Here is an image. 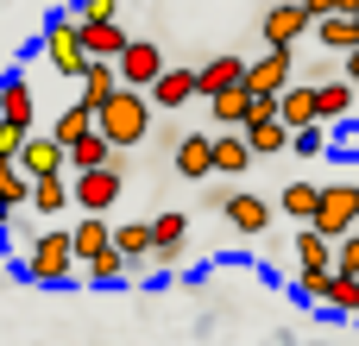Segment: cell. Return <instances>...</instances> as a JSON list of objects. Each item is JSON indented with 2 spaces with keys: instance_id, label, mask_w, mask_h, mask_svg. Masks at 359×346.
Here are the masks:
<instances>
[{
  "instance_id": "33",
  "label": "cell",
  "mask_w": 359,
  "mask_h": 346,
  "mask_svg": "<svg viewBox=\"0 0 359 346\" xmlns=\"http://www.w3.org/2000/svg\"><path fill=\"white\" fill-rule=\"evenodd\" d=\"M151 233H158V246H189V221L183 214H151Z\"/></svg>"
},
{
  "instance_id": "30",
  "label": "cell",
  "mask_w": 359,
  "mask_h": 346,
  "mask_svg": "<svg viewBox=\"0 0 359 346\" xmlns=\"http://www.w3.org/2000/svg\"><path fill=\"white\" fill-rule=\"evenodd\" d=\"M88 132H95V113H88L82 101H76V107H63V113H57V126H50V139H57L63 151H69L76 139H88Z\"/></svg>"
},
{
  "instance_id": "4",
  "label": "cell",
  "mask_w": 359,
  "mask_h": 346,
  "mask_svg": "<svg viewBox=\"0 0 359 346\" xmlns=\"http://www.w3.org/2000/svg\"><path fill=\"white\" fill-rule=\"evenodd\" d=\"M297 296L322 303L334 315H359V277H347V271H297Z\"/></svg>"
},
{
  "instance_id": "18",
  "label": "cell",
  "mask_w": 359,
  "mask_h": 346,
  "mask_svg": "<svg viewBox=\"0 0 359 346\" xmlns=\"http://www.w3.org/2000/svg\"><path fill=\"white\" fill-rule=\"evenodd\" d=\"M196 76H202V95L215 101V95H227V88H246V57H208Z\"/></svg>"
},
{
  "instance_id": "1",
  "label": "cell",
  "mask_w": 359,
  "mask_h": 346,
  "mask_svg": "<svg viewBox=\"0 0 359 346\" xmlns=\"http://www.w3.org/2000/svg\"><path fill=\"white\" fill-rule=\"evenodd\" d=\"M95 132L114 145V151H133V145H145V132H151V95H139V88H120L101 113H95Z\"/></svg>"
},
{
  "instance_id": "11",
  "label": "cell",
  "mask_w": 359,
  "mask_h": 346,
  "mask_svg": "<svg viewBox=\"0 0 359 346\" xmlns=\"http://www.w3.org/2000/svg\"><path fill=\"white\" fill-rule=\"evenodd\" d=\"M170 164H177V177H189V183L215 177V132H183L177 151H170Z\"/></svg>"
},
{
  "instance_id": "28",
  "label": "cell",
  "mask_w": 359,
  "mask_h": 346,
  "mask_svg": "<svg viewBox=\"0 0 359 346\" xmlns=\"http://www.w3.org/2000/svg\"><path fill=\"white\" fill-rule=\"evenodd\" d=\"M309 38H316L328 57H353V50H359V19H322Z\"/></svg>"
},
{
  "instance_id": "8",
  "label": "cell",
  "mask_w": 359,
  "mask_h": 346,
  "mask_svg": "<svg viewBox=\"0 0 359 346\" xmlns=\"http://www.w3.org/2000/svg\"><path fill=\"white\" fill-rule=\"evenodd\" d=\"M164 69H170V63H164L158 38H133V50L120 57V88H139V95H151Z\"/></svg>"
},
{
  "instance_id": "2",
  "label": "cell",
  "mask_w": 359,
  "mask_h": 346,
  "mask_svg": "<svg viewBox=\"0 0 359 346\" xmlns=\"http://www.w3.org/2000/svg\"><path fill=\"white\" fill-rule=\"evenodd\" d=\"M69 271H82L69 227H44V233L25 246V258H19V277H32V284H69Z\"/></svg>"
},
{
  "instance_id": "36",
  "label": "cell",
  "mask_w": 359,
  "mask_h": 346,
  "mask_svg": "<svg viewBox=\"0 0 359 346\" xmlns=\"http://www.w3.org/2000/svg\"><path fill=\"white\" fill-rule=\"evenodd\" d=\"M297 151H303V158L328 151V126H309V132H297Z\"/></svg>"
},
{
  "instance_id": "21",
  "label": "cell",
  "mask_w": 359,
  "mask_h": 346,
  "mask_svg": "<svg viewBox=\"0 0 359 346\" xmlns=\"http://www.w3.org/2000/svg\"><path fill=\"white\" fill-rule=\"evenodd\" d=\"M114 95H120V63H88V76H82V107L101 113Z\"/></svg>"
},
{
  "instance_id": "34",
  "label": "cell",
  "mask_w": 359,
  "mask_h": 346,
  "mask_svg": "<svg viewBox=\"0 0 359 346\" xmlns=\"http://www.w3.org/2000/svg\"><path fill=\"white\" fill-rule=\"evenodd\" d=\"M114 6H120V0H76L69 13H76L82 25H107V19H114Z\"/></svg>"
},
{
  "instance_id": "15",
  "label": "cell",
  "mask_w": 359,
  "mask_h": 346,
  "mask_svg": "<svg viewBox=\"0 0 359 346\" xmlns=\"http://www.w3.org/2000/svg\"><path fill=\"white\" fill-rule=\"evenodd\" d=\"M290 246H297V271H334L341 265V246L328 233H316V227H297Z\"/></svg>"
},
{
  "instance_id": "41",
  "label": "cell",
  "mask_w": 359,
  "mask_h": 346,
  "mask_svg": "<svg viewBox=\"0 0 359 346\" xmlns=\"http://www.w3.org/2000/svg\"><path fill=\"white\" fill-rule=\"evenodd\" d=\"M353 19H359V13H353Z\"/></svg>"
},
{
  "instance_id": "17",
  "label": "cell",
  "mask_w": 359,
  "mask_h": 346,
  "mask_svg": "<svg viewBox=\"0 0 359 346\" xmlns=\"http://www.w3.org/2000/svg\"><path fill=\"white\" fill-rule=\"evenodd\" d=\"M252 101H259L252 88H227V95H215V101H208V113H215V126H221V132H246V126H252Z\"/></svg>"
},
{
  "instance_id": "9",
  "label": "cell",
  "mask_w": 359,
  "mask_h": 346,
  "mask_svg": "<svg viewBox=\"0 0 359 346\" xmlns=\"http://www.w3.org/2000/svg\"><path fill=\"white\" fill-rule=\"evenodd\" d=\"M76 183V208L82 214H107L120 195H126V177H120V164L114 170H88V177H69Z\"/></svg>"
},
{
  "instance_id": "40",
  "label": "cell",
  "mask_w": 359,
  "mask_h": 346,
  "mask_svg": "<svg viewBox=\"0 0 359 346\" xmlns=\"http://www.w3.org/2000/svg\"><path fill=\"white\" fill-rule=\"evenodd\" d=\"M290 6H309V0H290Z\"/></svg>"
},
{
  "instance_id": "5",
  "label": "cell",
  "mask_w": 359,
  "mask_h": 346,
  "mask_svg": "<svg viewBox=\"0 0 359 346\" xmlns=\"http://www.w3.org/2000/svg\"><path fill=\"white\" fill-rule=\"evenodd\" d=\"M316 233H328L334 246L359 233V183H328L322 189V208H316Z\"/></svg>"
},
{
  "instance_id": "37",
  "label": "cell",
  "mask_w": 359,
  "mask_h": 346,
  "mask_svg": "<svg viewBox=\"0 0 359 346\" xmlns=\"http://www.w3.org/2000/svg\"><path fill=\"white\" fill-rule=\"evenodd\" d=\"M334 271L359 277V233H347V240H341V265H334Z\"/></svg>"
},
{
  "instance_id": "24",
  "label": "cell",
  "mask_w": 359,
  "mask_h": 346,
  "mask_svg": "<svg viewBox=\"0 0 359 346\" xmlns=\"http://www.w3.org/2000/svg\"><path fill=\"white\" fill-rule=\"evenodd\" d=\"M278 208H284V221H297V227H316V208H322V183H284Z\"/></svg>"
},
{
  "instance_id": "22",
  "label": "cell",
  "mask_w": 359,
  "mask_h": 346,
  "mask_svg": "<svg viewBox=\"0 0 359 346\" xmlns=\"http://www.w3.org/2000/svg\"><path fill=\"white\" fill-rule=\"evenodd\" d=\"M246 145H252V158H278V151H297V132L284 120H252L246 126Z\"/></svg>"
},
{
  "instance_id": "27",
  "label": "cell",
  "mask_w": 359,
  "mask_h": 346,
  "mask_svg": "<svg viewBox=\"0 0 359 346\" xmlns=\"http://www.w3.org/2000/svg\"><path fill=\"white\" fill-rule=\"evenodd\" d=\"M114 246H120V252L133 258V271H139V265H151L158 233H151V221H120V227H114Z\"/></svg>"
},
{
  "instance_id": "26",
  "label": "cell",
  "mask_w": 359,
  "mask_h": 346,
  "mask_svg": "<svg viewBox=\"0 0 359 346\" xmlns=\"http://www.w3.org/2000/svg\"><path fill=\"white\" fill-rule=\"evenodd\" d=\"M69 240H76V258L88 265L95 252H107V246H114V227H107V214H82V221L69 227Z\"/></svg>"
},
{
  "instance_id": "7",
  "label": "cell",
  "mask_w": 359,
  "mask_h": 346,
  "mask_svg": "<svg viewBox=\"0 0 359 346\" xmlns=\"http://www.w3.org/2000/svg\"><path fill=\"white\" fill-rule=\"evenodd\" d=\"M259 32H265V50H290L297 38H309V32H316V19H309V6H290V0H278V6H265Z\"/></svg>"
},
{
  "instance_id": "3",
  "label": "cell",
  "mask_w": 359,
  "mask_h": 346,
  "mask_svg": "<svg viewBox=\"0 0 359 346\" xmlns=\"http://www.w3.org/2000/svg\"><path fill=\"white\" fill-rule=\"evenodd\" d=\"M44 63L57 69V76H69V82H82L88 76V44H82V19L76 13H50L44 19Z\"/></svg>"
},
{
  "instance_id": "16",
  "label": "cell",
  "mask_w": 359,
  "mask_h": 346,
  "mask_svg": "<svg viewBox=\"0 0 359 346\" xmlns=\"http://www.w3.org/2000/svg\"><path fill=\"white\" fill-rule=\"evenodd\" d=\"M316 107H322V126H347V120H359V88L341 76V82L316 88Z\"/></svg>"
},
{
  "instance_id": "38",
  "label": "cell",
  "mask_w": 359,
  "mask_h": 346,
  "mask_svg": "<svg viewBox=\"0 0 359 346\" xmlns=\"http://www.w3.org/2000/svg\"><path fill=\"white\" fill-rule=\"evenodd\" d=\"M183 252H189V246H151V265L170 271V265H183Z\"/></svg>"
},
{
  "instance_id": "19",
  "label": "cell",
  "mask_w": 359,
  "mask_h": 346,
  "mask_svg": "<svg viewBox=\"0 0 359 346\" xmlns=\"http://www.w3.org/2000/svg\"><path fill=\"white\" fill-rule=\"evenodd\" d=\"M278 120L290 126V132H309V126H322V107H316V88L309 82H297L284 101H278Z\"/></svg>"
},
{
  "instance_id": "12",
  "label": "cell",
  "mask_w": 359,
  "mask_h": 346,
  "mask_svg": "<svg viewBox=\"0 0 359 346\" xmlns=\"http://www.w3.org/2000/svg\"><path fill=\"white\" fill-rule=\"evenodd\" d=\"M0 120L19 126V132H32V120H38V95H32V82H25L19 69L0 76Z\"/></svg>"
},
{
  "instance_id": "20",
  "label": "cell",
  "mask_w": 359,
  "mask_h": 346,
  "mask_svg": "<svg viewBox=\"0 0 359 346\" xmlns=\"http://www.w3.org/2000/svg\"><path fill=\"white\" fill-rule=\"evenodd\" d=\"M82 44H88V57H95V63H120V57L133 50V38H126L114 19H107V25H82Z\"/></svg>"
},
{
  "instance_id": "10",
  "label": "cell",
  "mask_w": 359,
  "mask_h": 346,
  "mask_svg": "<svg viewBox=\"0 0 359 346\" xmlns=\"http://www.w3.org/2000/svg\"><path fill=\"white\" fill-rule=\"evenodd\" d=\"M221 214H227V227H233V233H246V240H259V233L271 227V202H265V195H252V189H233V195L221 202Z\"/></svg>"
},
{
  "instance_id": "25",
  "label": "cell",
  "mask_w": 359,
  "mask_h": 346,
  "mask_svg": "<svg viewBox=\"0 0 359 346\" xmlns=\"http://www.w3.org/2000/svg\"><path fill=\"white\" fill-rule=\"evenodd\" d=\"M246 164H252L246 132H215V177H246Z\"/></svg>"
},
{
  "instance_id": "23",
  "label": "cell",
  "mask_w": 359,
  "mask_h": 346,
  "mask_svg": "<svg viewBox=\"0 0 359 346\" xmlns=\"http://www.w3.org/2000/svg\"><path fill=\"white\" fill-rule=\"evenodd\" d=\"M114 164H120V151H114L101 132H88V139L69 145V170H76V177H88V170H114Z\"/></svg>"
},
{
  "instance_id": "31",
  "label": "cell",
  "mask_w": 359,
  "mask_h": 346,
  "mask_svg": "<svg viewBox=\"0 0 359 346\" xmlns=\"http://www.w3.org/2000/svg\"><path fill=\"white\" fill-rule=\"evenodd\" d=\"M69 202H76V183H69V177L32 183V208H38V214H57V208H69Z\"/></svg>"
},
{
  "instance_id": "6",
  "label": "cell",
  "mask_w": 359,
  "mask_h": 346,
  "mask_svg": "<svg viewBox=\"0 0 359 346\" xmlns=\"http://www.w3.org/2000/svg\"><path fill=\"white\" fill-rule=\"evenodd\" d=\"M290 76H297V57H290V50H265V57H252V63H246V88H252V95H265V101H284V95L297 88Z\"/></svg>"
},
{
  "instance_id": "39",
  "label": "cell",
  "mask_w": 359,
  "mask_h": 346,
  "mask_svg": "<svg viewBox=\"0 0 359 346\" xmlns=\"http://www.w3.org/2000/svg\"><path fill=\"white\" fill-rule=\"evenodd\" d=\"M341 76H347V82H353V88H359V50H353V57H347V63H341Z\"/></svg>"
},
{
  "instance_id": "14",
  "label": "cell",
  "mask_w": 359,
  "mask_h": 346,
  "mask_svg": "<svg viewBox=\"0 0 359 346\" xmlns=\"http://www.w3.org/2000/svg\"><path fill=\"white\" fill-rule=\"evenodd\" d=\"M196 95H202V76H196V69H183V63H170V69L158 76V88H151V107H164V113H170V107H189Z\"/></svg>"
},
{
  "instance_id": "32",
  "label": "cell",
  "mask_w": 359,
  "mask_h": 346,
  "mask_svg": "<svg viewBox=\"0 0 359 346\" xmlns=\"http://www.w3.org/2000/svg\"><path fill=\"white\" fill-rule=\"evenodd\" d=\"M82 271H88V284H101V290H107V284H120V277L133 271V258H126L120 246H107V252H95V258H88Z\"/></svg>"
},
{
  "instance_id": "29",
  "label": "cell",
  "mask_w": 359,
  "mask_h": 346,
  "mask_svg": "<svg viewBox=\"0 0 359 346\" xmlns=\"http://www.w3.org/2000/svg\"><path fill=\"white\" fill-rule=\"evenodd\" d=\"M19 208H32V177L19 164H0V221H13Z\"/></svg>"
},
{
  "instance_id": "35",
  "label": "cell",
  "mask_w": 359,
  "mask_h": 346,
  "mask_svg": "<svg viewBox=\"0 0 359 346\" xmlns=\"http://www.w3.org/2000/svg\"><path fill=\"white\" fill-rule=\"evenodd\" d=\"M25 139H32V132H19V126H6V120H0V164H19Z\"/></svg>"
},
{
  "instance_id": "13",
  "label": "cell",
  "mask_w": 359,
  "mask_h": 346,
  "mask_svg": "<svg viewBox=\"0 0 359 346\" xmlns=\"http://www.w3.org/2000/svg\"><path fill=\"white\" fill-rule=\"evenodd\" d=\"M19 170H25L32 183H44V177H69V151H63L57 139H25V151H19Z\"/></svg>"
}]
</instances>
